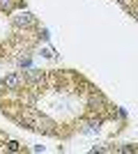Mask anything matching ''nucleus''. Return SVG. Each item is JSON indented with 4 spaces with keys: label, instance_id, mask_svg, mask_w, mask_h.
<instances>
[{
    "label": "nucleus",
    "instance_id": "obj_1",
    "mask_svg": "<svg viewBox=\"0 0 138 154\" xmlns=\"http://www.w3.org/2000/svg\"><path fill=\"white\" fill-rule=\"evenodd\" d=\"M21 81H23V78H21V74H12V76H7L5 81H2V88H9V90H16V88L21 85Z\"/></svg>",
    "mask_w": 138,
    "mask_h": 154
},
{
    "label": "nucleus",
    "instance_id": "obj_2",
    "mask_svg": "<svg viewBox=\"0 0 138 154\" xmlns=\"http://www.w3.org/2000/svg\"><path fill=\"white\" fill-rule=\"evenodd\" d=\"M14 23H16V26H30V23H32V19H30V14H21V16H16V19H14Z\"/></svg>",
    "mask_w": 138,
    "mask_h": 154
},
{
    "label": "nucleus",
    "instance_id": "obj_3",
    "mask_svg": "<svg viewBox=\"0 0 138 154\" xmlns=\"http://www.w3.org/2000/svg\"><path fill=\"white\" fill-rule=\"evenodd\" d=\"M0 5H2V7H7V9H9V7H12V0H0Z\"/></svg>",
    "mask_w": 138,
    "mask_h": 154
}]
</instances>
